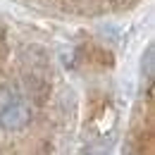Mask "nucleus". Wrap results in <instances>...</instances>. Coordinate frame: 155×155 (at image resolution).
I'll list each match as a JSON object with an SVG mask.
<instances>
[{"mask_svg": "<svg viewBox=\"0 0 155 155\" xmlns=\"http://www.w3.org/2000/svg\"><path fill=\"white\" fill-rule=\"evenodd\" d=\"M31 122V105L24 98H15L2 112H0V127L7 131H19Z\"/></svg>", "mask_w": 155, "mask_h": 155, "instance_id": "1", "label": "nucleus"}, {"mask_svg": "<svg viewBox=\"0 0 155 155\" xmlns=\"http://www.w3.org/2000/svg\"><path fill=\"white\" fill-rule=\"evenodd\" d=\"M15 98H17V93H15V91H12L10 86L0 84V112H2V110H5V107H7V105H10L12 100H15Z\"/></svg>", "mask_w": 155, "mask_h": 155, "instance_id": "2", "label": "nucleus"}, {"mask_svg": "<svg viewBox=\"0 0 155 155\" xmlns=\"http://www.w3.org/2000/svg\"><path fill=\"white\" fill-rule=\"evenodd\" d=\"M153 60H155V50L148 48V50H146V62H143V72H146V79H148V81L153 79Z\"/></svg>", "mask_w": 155, "mask_h": 155, "instance_id": "3", "label": "nucleus"}]
</instances>
